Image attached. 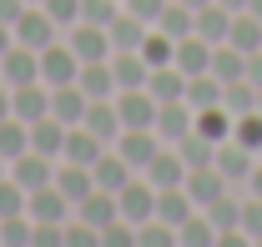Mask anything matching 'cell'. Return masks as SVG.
Instances as JSON below:
<instances>
[{"label": "cell", "instance_id": "obj_20", "mask_svg": "<svg viewBox=\"0 0 262 247\" xmlns=\"http://www.w3.org/2000/svg\"><path fill=\"white\" fill-rule=\"evenodd\" d=\"M101 152H106V141H101L96 131H86V126H66L61 161H81V167H91V161H96Z\"/></svg>", "mask_w": 262, "mask_h": 247}, {"label": "cell", "instance_id": "obj_36", "mask_svg": "<svg viewBox=\"0 0 262 247\" xmlns=\"http://www.w3.org/2000/svg\"><path fill=\"white\" fill-rule=\"evenodd\" d=\"M222 106H227L232 116H242V111H257V86L242 76V81H227L222 86Z\"/></svg>", "mask_w": 262, "mask_h": 247}, {"label": "cell", "instance_id": "obj_15", "mask_svg": "<svg viewBox=\"0 0 262 247\" xmlns=\"http://www.w3.org/2000/svg\"><path fill=\"white\" fill-rule=\"evenodd\" d=\"M91 177H96V187H101V192H121V187L136 177V167H131V161L116 152V147H106V152L91 161Z\"/></svg>", "mask_w": 262, "mask_h": 247}, {"label": "cell", "instance_id": "obj_59", "mask_svg": "<svg viewBox=\"0 0 262 247\" xmlns=\"http://www.w3.org/2000/svg\"><path fill=\"white\" fill-rule=\"evenodd\" d=\"M257 111H262V91H257Z\"/></svg>", "mask_w": 262, "mask_h": 247}, {"label": "cell", "instance_id": "obj_56", "mask_svg": "<svg viewBox=\"0 0 262 247\" xmlns=\"http://www.w3.org/2000/svg\"><path fill=\"white\" fill-rule=\"evenodd\" d=\"M182 5H187V10H202V5H212V0H182Z\"/></svg>", "mask_w": 262, "mask_h": 247}, {"label": "cell", "instance_id": "obj_30", "mask_svg": "<svg viewBox=\"0 0 262 247\" xmlns=\"http://www.w3.org/2000/svg\"><path fill=\"white\" fill-rule=\"evenodd\" d=\"M212 76L227 86V81H242L247 76V56L232 46V40H222V46H212Z\"/></svg>", "mask_w": 262, "mask_h": 247}, {"label": "cell", "instance_id": "obj_3", "mask_svg": "<svg viewBox=\"0 0 262 247\" xmlns=\"http://www.w3.org/2000/svg\"><path fill=\"white\" fill-rule=\"evenodd\" d=\"M76 76H81V56L66 46V35L56 46L40 51V81H46V86H66V81H76Z\"/></svg>", "mask_w": 262, "mask_h": 247}, {"label": "cell", "instance_id": "obj_44", "mask_svg": "<svg viewBox=\"0 0 262 247\" xmlns=\"http://www.w3.org/2000/svg\"><path fill=\"white\" fill-rule=\"evenodd\" d=\"M40 5H46V15H51L61 31H71V26L81 20V0H40Z\"/></svg>", "mask_w": 262, "mask_h": 247}, {"label": "cell", "instance_id": "obj_41", "mask_svg": "<svg viewBox=\"0 0 262 247\" xmlns=\"http://www.w3.org/2000/svg\"><path fill=\"white\" fill-rule=\"evenodd\" d=\"M136 247H177V227H166L162 217H151V222L136 227Z\"/></svg>", "mask_w": 262, "mask_h": 247}, {"label": "cell", "instance_id": "obj_8", "mask_svg": "<svg viewBox=\"0 0 262 247\" xmlns=\"http://www.w3.org/2000/svg\"><path fill=\"white\" fill-rule=\"evenodd\" d=\"M86 106H91V96L81 91V81L51 86V116H56L61 126H81V121H86Z\"/></svg>", "mask_w": 262, "mask_h": 247}, {"label": "cell", "instance_id": "obj_35", "mask_svg": "<svg viewBox=\"0 0 262 247\" xmlns=\"http://www.w3.org/2000/svg\"><path fill=\"white\" fill-rule=\"evenodd\" d=\"M192 15L196 10H187L182 0H166V10L157 15V31H166L171 40H182V35H192Z\"/></svg>", "mask_w": 262, "mask_h": 247}, {"label": "cell", "instance_id": "obj_50", "mask_svg": "<svg viewBox=\"0 0 262 247\" xmlns=\"http://www.w3.org/2000/svg\"><path fill=\"white\" fill-rule=\"evenodd\" d=\"M20 10H26V0H0V20H5V26H15Z\"/></svg>", "mask_w": 262, "mask_h": 247}, {"label": "cell", "instance_id": "obj_43", "mask_svg": "<svg viewBox=\"0 0 262 247\" xmlns=\"http://www.w3.org/2000/svg\"><path fill=\"white\" fill-rule=\"evenodd\" d=\"M116 10H121V0H81V20H91V26H111Z\"/></svg>", "mask_w": 262, "mask_h": 247}, {"label": "cell", "instance_id": "obj_52", "mask_svg": "<svg viewBox=\"0 0 262 247\" xmlns=\"http://www.w3.org/2000/svg\"><path fill=\"white\" fill-rule=\"evenodd\" d=\"M242 192H247V197H262V156H257V167H252V177H247Z\"/></svg>", "mask_w": 262, "mask_h": 247}, {"label": "cell", "instance_id": "obj_28", "mask_svg": "<svg viewBox=\"0 0 262 247\" xmlns=\"http://www.w3.org/2000/svg\"><path fill=\"white\" fill-rule=\"evenodd\" d=\"M76 81H81V91L91 96V101H106V96H116V76H111V56H106V61H86Z\"/></svg>", "mask_w": 262, "mask_h": 247}, {"label": "cell", "instance_id": "obj_12", "mask_svg": "<svg viewBox=\"0 0 262 247\" xmlns=\"http://www.w3.org/2000/svg\"><path fill=\"white\" fill-rule=\"evenodd\" d=\"M51 177H56V156H40V152H31V147H26V152L10 161V182H20L26 192L46 187Z\"/></svg>", "mask_w": 262, "mask_h": 247}, {"label": "cell", "instance_id": "obj_19", "mask_svg": "<svg viewBox=\"0 0 262 247\" xmlns=\"http://www.w3.org/2000/svg\"><path fill=\"white\" fill-rule=\"evenodd\" d=\"M51 182H56L66 197H71V207H76V202H86V197L96 192L91 167H81V161H56V177H51Z\"/></svg>", "mask_w": 262, "mask_h": 247}, {"label": "cell", "instance_id": "obj_54", "mask_svg": "<svg viewBox=\"0 0 262 247\" xmlns=\"http://www.w3.org/2000/svg\"><path fill=\"white\" fill-rule=\"evenodd\" d=\"M10 46H15V31H10V26H5V20H0V56H5V51H10Z\"/></svg>", "mask_w": 262, "mask_h": 247}, {"label": "cell", "instance_id": "obj_29", "mask_svg": "<svg viewBox=\"0 0 262 247\" xmlns=\"http://www.w3.org/2000/svg\"><path fill=\"white\" fill-rule=\"evenodd\" d=\"M61 147H66V126L56 121V116H40V121H31V152L56 156V161H61Z\"/></svg>", "mask_w": 262, "mask_h": 247}, {"label": "cell", "instance_id": "obj_31", "mask_svg": "<svg viewBox=\"0 0 262 247\" xmlns=\"http://www.w3.org/2000/svg\"><path fill=\"white\" fill-rule=\"evenodd\" d=\"M227 40L242 51V56L262 51V20L252 15V10H237V15H232V35H227Z\"/></svg>", "mask_w": 262, "mask_h": 247}, {"label": "cell", "instance_id": "obj_27", "mask_svg": "<svg viewBox=\"0 0 262 247\" xmlns=\"http://www.w3.org/2000/svg\"><path fill=\"white\" fill-rule=\"evenodd\" d=\"M192 212H196V202L187 197V187H162L157 192V217H162L166 227H182Z\"/></svg>", "mask_w": 262, "mask_h": 247}, {"label": "cell", "instance_id": "obj_24", "mask_svg": "<svg viewBox=\"0 0 262 247\" xmlns=\"http://www.w3.org/2000/svg\"><path fill=\"white\" fill-rule=\"evenodd\" d=\"M146 91L157 96V106H166V101H187V76H182L177 66H157V71L146 76Z\"/></svg>", "mask_w": 262, "mask_h": 247}, {"label": "cell", "instance_id": "obj_53", "mask_svg": "<svg viewBox=\"0 0 262 247\" xmlns=\"http://www.w3.org/2000/svg\"><path fill=\"white\" fill-rule=\"evenodd\" d=\"M10 116H15V101H10V86L0 81V121H10Z\"/></svg>", "mask_w": 262, "mask_h": 247}, {"label": "cell", "instance_id": "obj_23", "mask_svg": "<svg viewBox=\"0 0 262 247\" xmlns=\"http://www.w3.org/2000/svg\"><path fill=\"white\" fill-rule=\"evenodd\" d=\"M86 131H96L101 141H106V147H111V141H116V136H121V116H116V96H106V101H91V106H86Z\"/></svg>", "mask_w": 262, "mask_h": 247}, {"label": "cell", "instance_id": "obj_4", "mask_svg": "<svg viewBox=\"0 0 262 247\" xmlns=\"http://www.w3.org/2000/svg\"><path fill=\"white\" fill-rule=\"evenodd\" d=\"M26 212H31V222H71V197H66L56 182H46V187H35L31 197H26Z\"/></svg>", "mask_w": 262, "mask_h": 247}, {"label": "cell", "instance_id": "obj_7", "mask_svg": "<svg viewBox=\"0 0 262 247\" xmlns=\"http://www.w3.org/2000/svg\"><path fill=\"white\" fill-rule=\"evenodd\" d=\"M116 116H121V131H126V126H151V131H157V96L146 91V86L116 91Z\"/></svg>", "mask_w": 262, "mask_h": 247}, {"label": "cell", "instance_id": "obj_49", "mask_svg": "<svg viewBox=\"0 0 262 247\" xmlns=\"http://www.w3.org/2000/svg\"><path fill=\"white\" fill-rule=\"evenodd\" d=\"M212 247H257V242H252L242 227H227V232H217V242H212Z\"/></svg>", "mask_w": 262, "mask_h": 247}, {"label": "cell", "instance_id": "obj_6", "mask_svg": "<svg viewBox=\"0 0 262 247\" xmlns=\"http://www.w3.org/2000/svg\"><path fill=\"white\" fill-rule=\"evenodd\" d=\"M141 177L157 187V192H162V187H182V182H187V161H182V152H177V147H166V141H162V147H157V156L141 167Z\"/></svg>", "mask_w": 262, "mask_h": 247}, {"label": "cell", "instance_id": "obj_45", "mask_svg": "<svg viewBox=\"0 0 262 247\" xmlns=\"http://www.w3.org/2000/svg\"><path fill=\"white\" fill-rule=\"evenodd\" d=\"M242 232L252 242L262 237V197H247V192H242Z\"/></svg>", "mask_w": 262, "mask_h": 247}, {"label": "cell", "instance_id": "obj_61", "mask_svg": "<svg viewBox=\"0 0 262 247\" xmlns=\"http://www.w3.org/2000/svg\"><path fill=\"white\" fill-rule=\"evenodd\" d=\"M257 247H262V237H257Z\"/></svg>", "mask_w": 262, "mask_h": 247}, {"label": "cell", "instance_id": "obj_22", "mask_svg": "<svg viewBox=\"0 0 262 247\" xmlns=\"http://www.w3.org/2000/svg\"><path fill=\"white\" fill-rule=\"evenodd\" d=\"M171 66H177L182 76H202V71H212V46H207L202 35H182V40H177Z\"/></svg>", "mask_w": 262, "mask_h": 247}, {"label": "cell", "instance_id": "obj_13", "mask_svg": "<svg viewBox=\"0 0 262 247\" xmlns=\"http://www.w3.org/2000/svg\"><path fill=\"white\" fill-rule=\"evenodd\" d=\"M182 187H187V197L196 202V212H202V207H212L222 192H232V182L222 177V172H217V167H192Z\"/></svg>", "mask_w": 262, "mask_h": 247}, {"label": "cell", "instance_id": "obj_17", "mask_svg": "<svg viewBox=\"0 0 262 247\" xmlns=\"http://www.w3.org/2000/svg\"><path fill=\"white\" fill-rule=\"evenodd\" d=\"M71 217H76V222H86V227H96V232H101V227H111V222H121L116 192H101V187H96L86 202H76V212H71Z\"/></svg>", "mask_w": 262, "mask_h": 247}, {"label": "cell", "instance_id": "obj_60", "mask_svg": "<svg viewBox=\"0 0 262 247\" xmlns=\"http://www.w3.org/2000/svg\"><path fill=\"white\" fill-rule=\"evenodd\" d=\"M26 5H40V0H26Z\"/></svg>", "mask_w": 262, "mask_h": 247}, {"label": "cell", "instance_id": "obj_42", "mask_svg": "<svg viewBox=\"0 0 262 247\" xmlns=\"http://www.w3.org/2000/svg\"><path fill=\"white\" fill-rule=\"evenodd\" d=\"M26 197H31V192H26L20 182L0 177V217H20V212H26Z\"/></svg>", "mask_w": 262, "mask_h": 247}, {"label": "cell", "instance_id": "obj_14", "mask_svg": "<svg viewBox=\"0 0 262 247\" xmlns=\"http://www.w3.org/2000/svg\"><path fill=\"white\" fill-rule=\"evenodd\" d=\"M212 167H217V172H222V177L242 192V187H247V177H252V167H257V152H247V147H237V141H222Z\"/></svg>", "mask_w": 262, "mask_h": 247}, {"label": "cell", "instance_id": "obj_32", "mask_svg": "<svg viewBox=\"0 0 262 247\" xmlns=\"http://www.w3.org/2000/svg\"><path fill=\"white\" fill-rule=\"evenodd\" d=\"M187 106H192V111L222 106V81H217L212 71H202V76H187Z\"/></svg>", "mask_w": 262, "mask_h": 247}, {"label": "cell", "instance_id": "obj_47", "mask_svg": "<svg viewBox=\"0 0 262 247\" xmlns=\"http://www.w3.org/2000/svg\"><path fill=\"white\" fill-rule=\"evenodd\" d=\"M101 247H136V227H131V222H111V227H101Z\"/></svg>", "mask_w": 262, "mask_h": 247}, {"label": "cell", "instance_id": "obj_38", "mask_svg": "<svg viewBox=\"0 0 262 247\" xmlns=\"http://www.w3.org/2000/svg\"><path fill=\"white\" fill-rule=\"evenodd\" d=\"M26 147H31V126L15 121V116H10V121H0V156H5V161H15Z\"/></svg>", "mask_w": 262, "mask_h": 247}, {"label": "cell", "instance_id": "obj_25", "mask_svg": "<svg viewBox=\"0 0 262 247\" xmlns=\"http://www.w3.org/2000/svg\"><path fill=\"white\" fill-rule=\"evenodd\" d=\"M232 116L227 106H207V111H196V121H192V131L196 136H207L212 147H222V141H232Z\"/></svg>", "mask_w": 262, "mask_h": 247}, {"label": "cell", "instance_id": "obj_57", "mask_svg": "<svg viewBox=\"0 0 262 247\" xmlns=\"http://www.w3.org/2000/svg\"><path fill=\"white\" fill-rule=\"evenodd\" d=\"M247 10H252V15H257V20H262V0H247Z\"/></svg>", "mask_w": 262, "mask_h": 247}, {"label": "cell", "instance_id": "obj_9", "mask_svg": "<svg viewBox=\"0 0 262 247\" xmlns=\"http://www.w3.org/2000/svg\"><path fill=\"white\" fill-rule=\"evenodd\" d=\"M0 81H5V86H31V81H40V51L10 46V51L0 56Z\"/></svg>", "mask_w": 262, "mask_h": 247}, {"label": "cell", "instance_id": "obj_16", "mask_svg": "<svg viewBox=\"0 0 262 247\" xmlns=\"http://www.w3.org/2000/svg\"><path fill=\"white\" fill-rule=\"evenodd\" d=\"M10 101H15V121H40L51 116V86L46 81H31V86H10Z\"/></svg>", "mask_w": 262, "mask_h": 247}, {"label": "cell", "instance_id": "obj_39", "mask_svg": "<svg viewBox=\"0 0 262 247\" xmlns=\"http://www.w3.org/2000/svg\"><path fill=\"white\" fill-rule=\"evenodd\" d=\"M31 232H35L31 212H20V217H0V247H31Z\"/></svg>", "mask_w": 262, "mask_h": 247}, {"label": "cell", "instance_id": "obj_46", "mask_svg": "<svg viewBox=\"0 0 262 247\" xmlns=\"http://www.w3.org/2000/svg\"><path fill=\"white\" fill-rule=\"evenodd\" d=\"M66 247H101V232L71 217V222H66Z\"/></svg>", "mask_w": 262, "mask_h": 247}, {"label": "cell", "instance_id": "obj_58", "mask_svg": "<svg viewBox=\"0 0 262 247\" xmlns=\"http://www.w3.org/2000/svg\"><path fill=\"white\" fill-rule=\"evenodd\" d=\"M0 177H10V161H5V156H0Z\"/></svg>", "mask_w": 262, "mask_h": 247}, {"label": "cell", "instance_id": "obj_26", "mask_svg": "<svg viewBox=\"0 0 262 247\" xmlns=\"http://www.w3.org/2000/svg\"><path fill=\"white\" fill-rule=\"evenodd\" d=\"M146 31H151V26H146V20H136L131 10H116V20L106 26V35H111V51H136V46L146 40Z\"/></svg>", "mask_w": 262, "mask_h": 247}, {"label": "cell", "instance_id": "obj_55", "mask_svg": "<svg viewBox=\"0 0 262 247\" xmlns=\"http://www.w3.org/2000/svg\"><path fill=\"white\" fill-rule=\"evenodd\" d=\"M217 5H227L232 15H237V10H247V0H217Z\"/></svg>", "mask_w": 262, "mask_h": 247}, {"label": "cell", "instance_id": "obj_11", "mask_svg": "<svg viewBox=\"0 0 262 247\" xmlns=\"http://www.w3.org/2000/svg\"><path fill=\"white\" fill-rule=\"evenodd\" d=\"M192 121H196V111L187 106V101H166V106H157V136H162L166 147L187 141V136H192Z\"/></svg>", "mask_w": 262, "mask_h": 247}, {"label": "cell", "instance_id": "obj_2", "mask_svg": "<svg viewBox=\"0 0 262 247\" xmlns=\"http://www.w3.org/2000/svg\"><path fill=\"white\" fill-rule=\"evenodd\" d=\"M116 207H121V222H131V227L151 222V217H157V187L136 172V177H131V182L116 192Z\"/></svg>", "mask_w": 262, "mask_h": 247}, {"label": "cell", "instance_id": "obj_33", "mask_svg": "<svg viewBox=\"0 0 262 247\" xmlns=\"http://www.w3.org/2000/svg\"><path fill=\"white\" fill-rule=\"evenodd\" d=\"M212 242H217V227H212L207 212H192L177 227V247H212Z\"/></svg>", "mask_w": 262, "mask_h": 247}, {"label": "cell", "instance_id": "obj_18", "mask_svg": "<svg viewBox=\"0 0 262 247\" xmlns=\"http://www.w3.org/2000/svg\"><path fill=\"white\" fill-rule=\"evenodd\" d=\"M192 35H202L207 46H222V40L232 35V10H227V5H217V0L202 5V10L192 15Z\"/></svg>", "mask_w": 262, "mask_h": 247}, {"label": "cell", "instance_id": "obj_51", "mask_svg": "<svg viewBox=\"0 0 262 247\" xmlns=\"http://www.w3.org/2000/svg\"><path fill=\"white\" fill-rule=\"evenodd\" d=\"M247 81L262 91V51H252V56H247Z\"/></svg>", "mask_w": 262, "mask_h": 247}, {"label": "cell", "instance_id": "obj_37", "mask_svg": "<svg viewBox=\"0 0 262 247\" xmlns=\"http://www.w3.org/2000/svg\"><path fill=\"white\" fill-rule=\"evenodd\" d=\"M232 141L262 156V111H242V116L232 121Z\"/></svg>", "mask_w": 262, "mask_h": 247}, {"label": "cell", "instance_id": "obj_34", "mask_svg": "<svg viewBox=\"0 0 262 247\" xmlns=\"http://www.w3.org/2000/svg\"><path fill=\"white\" fill-rule=\"evenodd\" d=\"M136 51H141V61L157 71V66H171V56H177V40H171L166 31H157V26H151V31H146V40H141Z\"/></svg>", "mask_w": 262, "mask_h": 247}, {"label": "cell", "instance_id": "obj_5", "mask_svg": "<svg viewBox=\"0 0 262 247\" xmlns=\"http://www.w3.org/2000/svg\"><path fill=\"white\" fill-rule=\"evenodd\" d=\"M66 46L81 56V66H86V61H106V56H111V35H106V26H91V20H76V26L66 31Z\"/></svg>", "mask_w": 262, "mask_h": 247}, {"label": "cell", "instance_id": "obj_1", "mask_svg": "<svg viewBox=\"0 0 262 247\" xmlns=\"http://www.w3.org/2000/svg\"><path fill=\"white\" fill-rule=\"evenodd\" d=\"M10 31H15V46H26V51H46V46H56V40L66 35L61 26L46 15V5H26Z\"/></svg>", "mask_w": 262, "mask_h": 247}, {"label": "cell", "instance_id": "obj_10", "mask_svg": "<svg viewBox=\"0 0 262 247\" xmlns=\"http://www.w3.org/2000/svg\"><path fill=\"white\" fill-rule=\"evenodd\" d=\"M111 147H116V152L126 156V161L136 167V172H141V167H146V161L157 156V147H162V136H157L151 126H126V131H121V136L111 141Z\"/></svg>", "mask_w": 262, "mask_h": 247}, {"label": "cell", "instance_id": "obj_40", "mask_svg": "<svg viewBox=\"0 0 262 247\" xmlns=\"http://www.w3.org/2000/svg\"><path fill=\"white\" fill-rule=\"evenodd\" d=\"M177 152H182V161H187V172H192V167H212V161H217V147H212V141H207V136H187V141H177Z\"/></svg>", "mask_w": 262, "mask_h": 247}, {"label": "cell", "instance_id": "obj_21", "mask_svg": "<svg viewBox=\"0 0 262 247\" xmlns=\"http://www.w3.org/2000/svg\"><path fill=\"white\" fill-rule=\"evenodd\" d=\"M111 76H116V91H136L146 86L151 66L141 61V51H111Z\"/></svg>", "mask_w": 262, "mask_h": 247}, {"label": "cell", "instance_id": "obj_48", "mask_svg": "<svg viewBox=\"0 0 262 247\" xmlns=\"http://www.w3.org/2000/svg\"><path fill=\"white\" fill-rule=\"evenodd\" d=\"M121 10H131V15L146 20V26H157V15L166 10V0H121Z\"/></svg>", "mask_w": 262, "mask_h": 247}]
</instances>
